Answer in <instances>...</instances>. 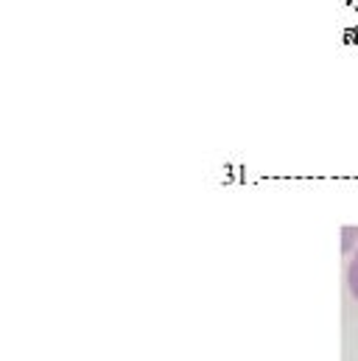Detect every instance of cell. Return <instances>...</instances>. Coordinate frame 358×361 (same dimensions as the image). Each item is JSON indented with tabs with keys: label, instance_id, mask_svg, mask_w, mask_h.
<instances>
[{
	"label": "cell",
	"instance_id": "6da1fadb",
	"mask_svg": "<svg viewBox=\"0 0 358 361\" xmlns=\"http://www.w3.org/2000/svg\"><path fill=\"white\" fill-rule=\"evenodd\" d=\"M345 280H347V291H350V297L358 302V244H356V250L347 255V271H345Z\"/></svg>",
	"mask_w": 358,
	"mask_h": 361
}]
</instances>
